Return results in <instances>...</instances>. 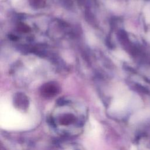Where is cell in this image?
Returning <instances> with one entry per match:
<instances>
[{"instance_id":"obj_1","label":"cell","mask_w":150,"mask_h":150,"mask_svg":"<svg viewBox=\"0 0 150 150\" xmlns=\"http://www.w3.org/2000/svg\"><path fill=\"white\" fill-rule=\"evenodd\" d=\"M56 125H60L63 127H80L81 125V122H79V118L72 112H65L62 113L56 118H54Z\"/></svg>"},{"instance_id":"obj_2","label":"cell","mask_w":150,"mask_h":150,"mask_svg":"<svg viewBox=\"0 0 150 150\" xmlns=\"http://www.w3.org/2000/svg\"><path fill=\"white\" fill-rule=\"evenodd\" d=\"M13 103L15 106L18 109L25 111L29 106V100L27 97L23 93H17L13 99Z\"/></svg>"},{"instance_id":"obj_3","label":"cell","mask_w":150,"mask_h":150,"mask_svg":"<svg viewBox=\"0 0 150 150\" xmlns=\"http://www.w3.org/2000/svg\"><path fill=\"white\" fill-rule=\"evenodd\" d=\"M58 86L53 83H49L43 85L41 88L42 94L46 97H51L55 96L59 91Z\"/></svg>"},{"instance_id":"obj_4","label":"cell","mask_w":150,"mask_h":150,"mask_svg":"<svg viewBox=\"0 0 150 150\" xmlns=\"http://www.w3.org/2000/svg\"><path fill=\"white\" fill-rule=\"evenodd\" d=\"M30 2L32 3V5L35 6H39L42 4V0H30Z\"/></svg>"}]
</instances>
